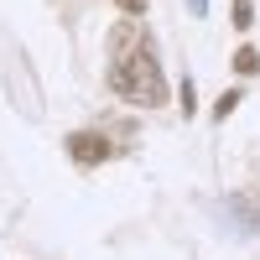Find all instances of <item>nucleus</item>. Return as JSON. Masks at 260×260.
<instances>
[{"label": "nucleus", "mask_w": 260, "mask_h": 260, "mask_svg": "<svg viewBox=\"0 0 260 260\" xmlns=\"http://www.w3.org/2000/svg\"><path fill=\"white\" fill-rule=\"evenodd\" d=\"M110 89L130 104H141V110L167 104V78H161L156 47H151L146 26H136V21H120L110 37Z\"/></svg>", "instance_id": "f257e3e1"}, {"label": "nucleus", "mask_w": 260, "mask_h": 260, "mask_svg": "<svg viewBox=\"0 0 260 260\" xmlns=\"http://www.w3.org/2000/svg\"><path fill=\"white\" fill-rule=\"evenodd\" d=\"M250 21H255V6L250 0H234V26H250Z\"/></svg>", "instance_id": "20e7f679"}, {"label": "nucleus", "mask_w": 260, "mask_h": 260, "mask_svg": "<svg viewBox=\"0 0 260 260\" xmlns=\"http://www.w3.org/2000/svg\"><path fill=\"white\" fill-rule=\"evenodd\" d=\"M234 73H260V52L255 47H240V52H234Z\"/></svg>", "instance_id": "7ed1b4c3"}, {"label": "nucleus", "mask_w": 260, "mask_h": 260, "mask_svg": "<svg viewBox=\"0 0 260 260\" xmlns=\"http://www.w3.org/2000/svg\"><path fill=\"white\" fill-rule=\"evenodd\" d=\"M120 6H125L130 16H141V11H146V0H120Z\"/></svg>", "instance_id": "39448f33"}, {"label": "nucleus", "mask_w": 260, "mask_h": 260, "mask_svg": "<svg viewBox=\"0 0 260 260\" xmlns=\"http://www.w3.org/2000/svg\"><path fill=\"white\" fill-rule=\"evenodd\" d=\"M187 11H192V16H203V11H208V0H187Z\"/></svg>", "instance_id": "423d86ee"}, {"label": "nucleus", "mask_w": 260, "mask_h": 260, "mask_svg": "<svg viewBox=\"0 0 260 260\" xmlns=\"http://www.w3.org/2000/svg\"><path fill=\"white\" fill-rule=\"evenodd\" d=\"M68 156L78 167H99L104 156H110V141H104L99 130H78V136H68Z\"/></svg>", "instance_id": "f03ea898"}]
</instances>
